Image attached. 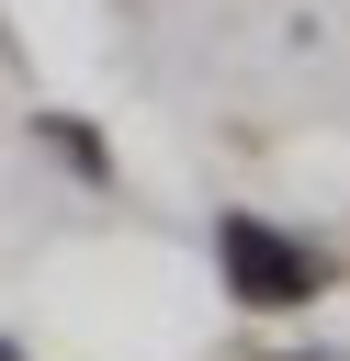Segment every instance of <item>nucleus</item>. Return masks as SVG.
<instances>
[{"label": "nucleus", "instance_id": "1", "mask_svg": "<svg viewBox=\"0 0 350 361\" xmlns=\"http://www.w3.org/2000/svg\"><path fill=\"white\" fill-rule=\"evenodd\" d=\"M226 282H237V305H305L316 293V259L294 237H271L260 214H226Z\"/></svg>", "mask_w": 350, "mask_h": 361}]
</instances>
